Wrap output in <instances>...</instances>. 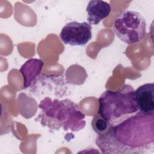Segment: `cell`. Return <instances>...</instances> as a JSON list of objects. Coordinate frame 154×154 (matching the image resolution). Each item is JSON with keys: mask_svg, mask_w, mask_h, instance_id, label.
<instances>
[{"mask_svg": "<svg viewBox=\"0 0 154 154\" xmlns=\"http://www.w3.org/2000/svg\"><path fill=\"white\" fill-rule=\"evenodd\" d=\"M153 114L139 112L98 135L96 143L103 153H143L153 146Z\"/></svg>", "mask_w": 154, "mask_h": 154, "instance_id": "6da1fadb", "label": "cell"}, {"mask_svg": "<svg viewBox=\"0 0 154 154\" xmlns=\"http://www.w3.org/2000/svg\"><path fill=\"white\" fill-rule=\"evenodd\" d=\"M38 106L42 109L39 117L43 126L57 130L62 128L64 131H79L85 126L84 114L70 100H52L46 97Z\"/></svg>", "mask_w": 154, "mask_h": 154, "instance_id": "7a4b0ae2", "label": "cell"}, {"mask_svg": "<svg viewBox=\"0 0 154 154\" xmlns=\"http://www.w3.org/2000/svg\"><path fill=\"white\" fill-rule=\"evenodd\" d=\"M138 111L131 85L125 84L116 91L106 90L99 98V114L115 126Z\"/></svg>", "mask_w": 154, "mask_h": 154, "instance_id": "3957f363", "label": "cell"}, {"mask_svg": "<svg viewBox=\"0 0 154 154\" xmlns=\"http://www.w3.org/2000/svg\"><path fill=\"white\" fill-rule=\"evenodd\" d=\"M113 31L123 42L132 45L141 42L146 34V22L138 12L126 10L115 19Z\"/></svg>", "mask_w": 154, "mask_h": 154, "instance_id": "277c9868", "label": "cell"}, {"mask_svg": "<svg viewBox=\"0 0 154 154\" xmlns=\"http://www.w3.org/2000/svg\"><path fill=\"white\" fill-rule=\"evenodd\" d=\"M60 37L62 42L71 46H83L92 38L91 26L86 22L72 21L61 29Z\"/></svg>", "mask_w": 154, "mask_h": 154, "instance_id": "5b68a950", "label": "cell"}, {"mask_svg": "<svg viewBox=\"0 0 154 154\" xmlns=\"http://www.w3.org/2000/svg\"><path fill=\"white\" fill-rule=\"evenodd\" d=\"M153 84L146 83L134 90V98L139 112L143 114H153Z\"/></svg>", "mask_w": 154, "mask_h": 154, "instance_id": "8992f818", "label": "cell"}, {"mask_svg": "<svg viewBox=\"0 0 154 154\" xmlns=\"http://www.w3.org/2000/svg\"><path fill=\"white\" fill-rule=\"evenodd\" d=\"M87 20L90 25H98L111 12V5L101 0L90 1L86 8Z\"/></svg>", "mask_w": 154, "mask_h": 154, "instance_id": "52a82bcc", "label": "cell"}, {"mask_svg": "<svg viewBox=\"0 0 154 154\" xmlns=\"http://www.w3.org/2000/svg\"><path fill=\"white\" fill-rule=\"evenodd\" d=\"M44 63L42 60L30 58L21 66L20 72L23 76V88H26L31 85L41 72Z\"/></svg>", "mask_w": 154, "mask_h": 154, "instance_id": "ba28073f", "label": "cell"}, {"mask_svg": "<svg viewBox=\"0 0 154 154\" xmlns=\"http://www.w3.org/2000/svg\"><path fill=\"white\" fill-rule=\"evenodd\" d=\"M91 126L93 131L97 135H102L107 132L112 126L108 121L105 120L99 114H97L93 118Z\"/></svg>", "mask_w": 154, "mask_h": 154, "instance_id": "9c48e42d", "label": "cell"}]
</instances>
